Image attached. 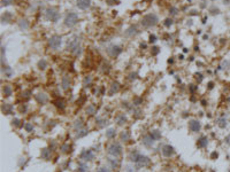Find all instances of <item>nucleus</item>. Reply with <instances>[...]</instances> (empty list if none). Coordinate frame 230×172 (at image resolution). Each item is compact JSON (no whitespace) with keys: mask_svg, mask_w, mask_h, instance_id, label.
<instances>
[{"mask_svg":"<svg viewBox=\"0 0 230 172\" xmlns=\"http://www.w3.org/2000/svg\"><path fill=\"white\" fill-rule=\"evenodd\" d=\"M169 12H170L173 15H176V14H177V8H175V7H171V8L169 9Z\"/></svg>","mask_w":230,"mask_h":172,"instance_id":"obj_44","label":"nucleus"},{"mask_svg":"<svg viewBox=\"0 0 230 172\" xmlns=\"http://www.w3.org/2000/svg\"><path fill=\"white\" fill-rule=\"evenodd\" d=\"M3 94L6 95V96H10L12 95V93H13V89H12V87L9 85H5L3 86Z\"/></svg>","mask_w":230,"mask_h":172,"instance_id":"obj_21","label":"nucleus"},{"mask_svg":"<svg viewBox=\"0 0 230 172\" xmlns=\"http://www.w3.org/2000/svg\"><path fill=\"white\" fill-rule=\"evenodd\" d=\"M95 158V154L92 150H83L82 154H81V160L83 161H92Z\"/></svg>","mask_w":230,"mask_h":172,"instance_id":"obj_7","label":"nucleus"},{"mask_svg":"<svg viewBox=\"0 0 230 172\" xmlns=\"http://www.w3.org/2000/svg\"><path fill=\"white\" fill-rule=\"evenodd\" d=\"M69 78L67 77V76H65L64 78H62V87H64V89H67L68 87H69Z\"/></svg>","mask_w":230,"mask_h":172,"instance_id":"obj_26","label":"nucleus"},{"mask_svg":"<svg viewBox=\"0 0 230 172\" xmlns=\"http://www.w3.org/2000/svg\"><path fill=\"white\" fill-rule=\"evenodd\" d=\"M155 39H157V37H155L154 34L150 36V41H151V43H154V41H155Z\"/></svg>","mask_w":230,"mask_h":172,"instance_id":"obj_48","label":"nucleus"},{"mask_svg":"<svg viewBox=\"0 0 230 172\" xmlns=\"http://www.w3.org/2000/svg\"><path fill=\"white\" fill-rule=\"evenodd\" d=\"M97 124H98L100 127H102V126H105L107 124V120H105L102 118H97Z\"/></svg>","mask_w":230,"mask_h":172,"instance_id":"obj_31","label":"nucleus"},{"mask_svg":"<svg viewBox=\"0 0 230 172\" xmlns=\"http://www.w3.org/2000/svg\"><path fill=\"white\" fill-rule=\"evenodd\" d=\"M67 46H68V50H69L70 52H73L75 55H78V54H81L79 40H78L76 37H74L73 39L68 40V43H67Z\"/></svg>","mask_w":230,"mask_h":172,"instance_id":"obj_2","label":"nucleus"},{"mask_svg":"<svg viewBox=\"0 0 230 172\" xmlns=\"http://www.w3.org/2000/svg\"><path fill=\"white\" fill-rule=\"evenodd\" d=\"M175 154V150H174V148L170 146V144H166L162 147V155L166 156V157H170V156H173Z\"/></svg>","mask_w":230,"mask_h":172,"instance_id":"obj_10","label":"nucleus"},{"mask_svg":"<svg viewBox=\"0 0 230 172\" xmlns=\"http://www.w3.org/2000/svg\"><path fill=\"white\" fill-rule=\"evenodd\" d=\"M121 153H122V147H121V144L119 142H113L109 147H108V154H109L111 156L116 157V156H119Z\"/></svg>","mask_w":230,"mask_h":172,"instance_id":"obj_4","label":"nucleus"},{"mask_svg":"<svg viewBox=\"0 0 230 172\" xmlns=\"http://www.w3.org/2000/svg\"><path fill=\"white\" fill-rule=\"evenodd\" d=\"M86 134H88V130L82 129V130H78V131H77L76 137H77V138H82V137H84V136H86Z\"/></svg>","mask_w":230,"mask_h":172,"instance_id":"obj_23","label":"nucleus"},{"mask_svg":"<svg viewBox=\"0 0 230 172\" xmlns=\"http://www.w3.org/2000/svg\"><path fill=\"white\" fill-rule=\"evenodd\" d=\"M46 17H47V20H50L52 22H58V20H59V13L54 8H47L46 9Z\"/></svg>","mask_w":230,"mask_h":172,"instance_id":"obj_6","label":"nucleus"},{"mask_svg":"<svg viewBox=\"0 0 230 172\" xmlns=\"http://www.w3.org/2000/svg\"><path fill=\"white\" fill-rule=\"evenodd\" d=\"M229 172H230V170H229Z\"/></svg>","mask_w":230,"mask_h":172,"instance_id":"obj_54","label":"nucleus"},{"mask_svg":"<svg viewBox=\"0 0 230 172\" xmlns=\"http://www.w3.org/2000/svg\"><path fill=\"white\" fill-rule=\"evenodd\" d=\"M158 16L155 14H147L143 17V21H142V24L143 27L145 28H150V27H153L158 23Z\"/></svg>","mask_w":230,"mask_h":172,"instance_id":"obj_1","label":"nucleus"},{"mask_svg":"<svg viewBox=\"0 0 230 172\" xmlns=\"http://www.w3.org/2000/svg\"><path fill=\"white\" fill-rule=\"evenodd\" d=\"M140 47H142V48H145V47H146V44H142Z\"/></svg>","mask_w":230,"mask_h":172,"instance_id":"obj_52","label":"nucleus"},{"mask_svg":"<svg viewBox=\"0 0 230 172\" xmlns=\"http://www.w3.org/2000/svg\"><path fill=\"white\" fill-rule=\"evenodd\" d=\"M109 163H111V165L113 168H116L117 166V161L116 160H109Z\"/></svg>","mask_w":230,"mask_h":172,"instance_id":"obj_41","label":"nucleus"},{"mask_svg":"<svg viewBox=\"0 0 230 172\" xmlns=\"http://www.w3.org/2000/svg\"><path fill=\"white\" fill-rule=\"evenodd\" d=\"M20 123H21V120H20V119H14V120H13V124H14L15 126H20V125H21Z\"/></svg>","mask_w":230,"mask_h":172,"instance_id":"obj_47","label":"nucleus"},{"mask_svg":"<svg viewBox=\"0 0 230 172\" xmlns=\"http://www.w3.org/2000/svg\"><path fill=\"white\" fill-rule=\"evenodd\" d=\"M189 129H190L192 132H199L200 129H201L200 122H199V120H196V119L190 120V122H189Z\"/></svg>","mask_w":230,"mask_h":172,"instance_id":"obj_9","label":"nucleus"},{"mask_svg":"<svg viewBox=\"0 0 230 172\" xmlns=\"http://www.w3.org/2000/svg\"><path fill=\"white\" fill-rule=\"evenodd\" d=\"M115 130L114 129H109L107 132H106V137L108 138V139H112V138H114L115 137Z\"/></svg>","mask_w":230,"mask_h":172,"instance_id":"obj_24","label":"nucleus"},{"mask_svg":"<svg viewBox=\"0 0 230 172\" xmlns=\"http://www.w3.org/2000/svg\"><path fill=\"white\" fill-rule=\"evenodd\" d=\"M132 33H133V34H135V33H137V28H136V27H131V28L128 29V31H127V34L131 36Z\"/></svg>","mask_w":230,"mask_h":172,"instance_id":"obj_34","label":"nucleus"},{"mask_svg":"<svg viewBox=\"0 0 230 172\" xmlns=\"http://www.w3.org/2000/svg\"><path fill=\"white\" fill-rule=\"evenodd\" d=\"M121 52H122V48H121L120 46H112V47L109 48V54H111L112 56H116V55H119Z\"/></svg>","mask_w":230,"mask_h":172,"instance_id":"obj_12","label":"nucleus"},{"mask_svg":"<svg viewBox=\"0 0 230 172\" xmlns=\"http://www.w3.org/2000/svg\"><path fill=\"white\" fill-rule=\"evenodd\" d=\"M26 110H27V107H26V106H23V107L21 106V107H20V111H26Z\"/></svg>","mask_w":230,"mask_h":172,"instance_id":"obj_51","label":"nucleus"},{"mask_svg":"<svg viewBox=\"0 0 230 172\" xmlns=\"http://www.w3.org/2000/svg\"><path fill=\"white\" fill-rule=\"evenodd\" d=\"M88 170V166H86V164L85 163H79L78 164V172H86Z\"/></svg>","mask_w":230,"mask_h":172,"instance_id":"obj_27","label":"nucleus"},{"mask_svg":"<svg viewBox=\"0 0 230 172\" xmlns=\"http://www.w3.org/2000/svg\"><path fill=\"white\" fill-rule=\"evenodd\" d=\"M24 129L27 130V132H32V131H33L32 124H30V123H26V125H24Z\"/></svg>","mask_w":230,"mask_h":172,"instance_id":"obj_33","label":"nucleus"},{"mask_svg":"<svg viewBox=\"0 0 230 172\" xmlns=\"http://www.w3.org/2000/svg\"><path fill=\"white\" fill-rule=\"evenodd\" d=\"M196 79L198 80V83H200L202 80V75L201 74H196Z\"/></svg>","mask_w":230,"mask_h":172,"instance_id":"obj_43","label":"nucleus"},{"mask_svg":"<svg viewBox=\"0 0 230 172\" xmlns=\"http://www.w3.org/2000/svg\"><path fill=\"white\" fill-rule=\"evenodd\" d=\"M150 136H151V138H152L153 140H159V139H161V132H159L158 130L151 131Z\"/></svg>","mask_w":230,"mask_h":172,"instance_id":"obj_16","label":"nucleus"},{"mask_svg":"<svg viewBox=\"0 0 230 172\" xmlns=\"http://www.w3.org/2000/svg\"><path fill=\"white\" fill-rule=\"evenodd\" d=\"M142 142H143L144 146H146V147H151L153 144V142H154V140L151 138V136H145L143 138V141Z\"/></svg>","mask_w":230,"mask_h":172,"instance_id":"obj_13","label":"nucleus"},{"mask_svg":"<svg viewBox=\"0 0 230 172\" xmlns=\"http://www.w3.org/2000/svg\"><path fill=\"white\" fill-rule=\"evenodd\" d=\"M98 172H109V171H108L106 168H100V169L98 170Z\"/></svg>","mask_w":230,"mask_h":172,"instance_id":"obj_49","label":"nucleus"},{"mask_svg":"<svg viewBox=\"0 0 230 172\" xmlns=\"http://www.w3.org/2000/svg\"><path fill=\"white\" fill-rule=\"evenodd\" d=\"M12 110H13L12 105H8V103H3V105H2V113H3V114L10 115L12 114Z\"/></svg>","mask_w":230,"mask_h":172,"instance_id":"obj_15","label":"nucleus"},{"mask_svg":"<svg viewBox=\"0 0 230 172\" xmlns=\"http://www.w3.org/2000/svg\"><path fill=\"white\" fill-rule=\"evenodd\" d=\"M76 5L79 9H88L91 6V0H77Z\"/></svg>","mask_w":230,"mask_h":172,"instance_id":"obj_11","label":"nucleus"},{"mask_svg":"<svg viewBox=\"0 0 230 172\" xmlns=\"http://www.w3.org/2000/svg\"><path fill=\"white\" fill-rule=\"evenodd\" d=\"M218 125L221 127V129H224L226 126H227V119L226 118H219V120H218Z\"/></svg>","mask_w":230,"mask_h":172,"instance_id":"obj_22","label":"nucleus"},{"mask_svg":"<svg viewBox=\"0 0 230 172\" xmlns=\"http://www.w3.org/2000/svg\"><path fill=\"white\" fill-rule=\"evenodd\" d=\"M86 113L89 115H93L96 113V109H95V107H92V106H90L88 109H86Z\"/></svg>","mask_w":230,"mask_h":172,"instance_id":"obj_35","label":"nucleus"},{"mask_svg":"<svg viewBox=\"0 0 230 172\" xmlns=\"http://www.w3.org/2000/svg\"><path fill=\"white\" fill-rule=\"evenodd\" d=\"M69 149H70L69 144H62V146H61V150H62V153H68V151H69Z\"/></svg>","mask_w":230,"mask_h":172,"instance_id":"obj_36","label":"nucleus"},{"mask_svg":"<svg viewBox=\"0 0 230 172\" xmlns=\"http://www.w3.org/2000/svg\"><path fill=\"white\" fill-rule=\"evenodd\" d=\"M10 17H12V15H10L8 12H7V13H5V15H2V17H1V21H2V23H5V22L7 23V22L9 21V19H10Z\"/></svg>","mask_w":230,"mask_h":172,"instance_id":"obj_28","label":"nucleus"},{"mask_svg":"<svg viewBox=\"0 0 230 172\" xmlns=\"http://www.w3.org/2000/svg\"><path fill=\"white\" fill-rule=\"evenodd\" d=\"M50 156H51V150H50V149H47V148H44V149L41 150V158H44V160H48V158H50Z\"/></svg>","mask_w":230,"mask_h":172,"instance_id":"obj_18","label":"nucleus"},{"mask_svg":"<svg viewBox=\"0 0 230 172\" xmlns=\"http://www.w3.org/2000/svg\"><path fill=\"white\" fill-rule=\"evenodd\" d=\"M12 1H13V0H1V3L5 5V6H7V5H10Z\"/></svg>","mask_w":230,"mask_h":172,"instance_id":"obj_45","label":"nucleus"},{"mask_svg":"<svg viewBox=\"0 0 230 172\" xmlns=\"http://www.w3.org/2000/svg\"><path fill=\"white\" fill-rule=\"evenodd\" d=\"M126 122H127V117L124 115H117L116 116V123L119 125H123Z\"/></svg>","mask_w":230,"mask_h":172,"instance_id":"obj_17","label":"nucleus"},{"mask_svg":"<svg viewBox=\"0 0 230 172\" xmlns=\"http://www.w3.org/2000/svg\"><path fill=\"white\" fill-rule=\"evenodd\" d=\"M74 126H75V129H77V127H78V129H81V127L83 126L82 120H81V119H79V120H76V122H75V124H74Z\"/></svg>","mask_w":230,"mask_h":172,"instance_id":"obj_37","label":"nucleus"},{"mask_svg":"<svg viewBox=\"0 0 230 172\" xmlns=\"http://www.w3.org/2000/svg\"><path fill=\"white\" fill-rule=\"evenodd\" d=\"M117 91H119V84L117 83H113L112 87H111V91H109V94H113L114 92H117Z\"/></svg>","mask_w":230,"mask_h":172,"instance_id":"obj_29","label":"nucleus"},{"mask_svg":"<svg viewBox=\"0 0 230 172\" xmlns=\"http://www.w3.org/2000/svg\"><path fill=\"white\" fill-rule=\"evenodd\" d=\"M91 82V78L90 77H86L85 79H84V84H88V83H90Z\"/></svg>","mask_w":230,"mask_h":172,"instance_id":"obj_50","label":"nucleus"},{"mask_svg":"<svg viewBox=\"0 0 230 172\" xmlns=\"http://www.w3.org/2000/svg\"><path fill=\"white\" fill-rule=\"evenodd\" d=\"M158 53H159V47H157V46L152 47V55H157Z\"/></svg>","mask_w":230,"mask_h":172,"instance_id":"obj_39","label":"nucleus"},{"mask_svg":"<svg viewBox=\"0 0 230 172\" xmlns=\"http://www.w3.org/2000/svg\"><path fill=\"white\" fill-rule=\"evenodd\" d=\"M61 43H62V39H61V37L60 36H52L51 38H50V40H48V44H50V46L53 48V50H58L60 46H61Z\"/></svg>","mask_w":230,"mask_h":172,"instance_id":"obj_5","label":"nucleus"},{"mask_svg":"<svg viewBox=\"0 0 230 172\" xmlns=\"http://www.w3.org/2000/svg\"><path fill=\"white\" fill-rule=\"evenodd\" d=\"M207 143H208V139L206 138V137H201V138H199L197 141V146L199 148H204V147H206L207 146Z\"/></svg>","mask_w":230,"mask_h":172,"instance_id":"obj_14","label":"nucleus"},{"mask_svg":"<svg viewBox=\"0 0 230 172\" xmlns=\"http://www.w3.org/2000/svg\"><path fill=\"white\" fill-rule=\"evenodd\" d=\"M78 22V15L76 14V13H68L66 15V17H65V24H66L67 27H74L76 23Z\"/></svg>","mask_w":230,"mask_h":172,"instance_id":"obj_3","label":"nucleus"},{"mask_svg":"<svg viewBox=\"0 0 230 172\" xmlns=\"http://www.w3.org/2000/svg\"><path fill=\"white\" fill-rule=\"evenodd\" d=\"M150 158L148 157H146V156H144V155H142L140 154V156H139V158H138V161L136 162L137 163V165L139 166V168H144V166H147L148 164H150Z\"/></svg>","mask_w":230,"mask_h":172,"instance_id":"obj_8","label":"nucleus"},{"mask_svg":"<svg viewBox=\"0 0 230 172\" xmlns=\"http://www.w3.org/2000/svg\"><path fill=\"white\" fill-rule=\"evenodd\" d=\"M218 156H219V154H218L216 151H214V153H212V154H211V158H212V160L218 158Z\"/></svg>","mask_w":230,"mask_h":172,"instance_id":"obj_46","label":"nucleus"},{"mask_svg":"<svg viewBox=\"0 0 230 172\" xmlns=\"http://www.w3.org/2000/svg\"><path fill=\"white\" fill-rule=\"evenodd\" d=\"M36 99L39 103H45L47 101V96L45 94H38V95H36Z\"/></svg>","mask_w":230,"mask_h":172,"instance_id":"obj_20","label":"nucleus"},{"mask_svg":"<svg viewBox=\"0 0 230 172\" xmlns=\"http://www.w3.org/2000/svg\"><path fill=\"white\" fill-rule=\"evenodd\" d=\"M139 156H140V154L138 153V151H132L131 154H130V156H129V160L131 161V162H137L138 161V158H139Z\"/></svg>","mask_w":230,"mask_h":172,"instance_id":"obj_19","label":"nucleus"},{"mask_svg":"<svg viewBox=\"0 0 230 172\" xmlns=\"http://www.w3.org/2000/svg\"><path fill=\"white\" fill-rule=\"evenodd\" d=\"M3 72H5L6 76H10V75H12V71H10V69H9L8 67H6V68L3 69Z\"/></svg>","mask_w":230,"mask_h":172,"instance_id":"obj_40","label":"nucleus"},{"mask_svg":"<svg viewBox=\"0 0 230 172\" xmlns=\"http://www.w3.org/2000/svg\"><path fill=\"white\" fill-rule=\"evenodd\" d=\"M171 24H173V20H171V19H167V20L164 21V25H166V27H170Z\"/></svg>","mask_w":230,"mask_h":172,"instance_id":"obj_38","label":"nucleus"},{"mask_svg":"<svg viewBox=\"0 0 230 172\" xmlns=\"http://www.w3.org/2000/svg\"><path fill=\"white\" fill-rule=\"evenodd\" d=\"M120 137H121V140H122V141H128V140L130 139V134H129L128 132H126V131H123V132L121 133Z\"/></svg>","mask_w":230,"mask_h":172,"instance_id":"obj_25","label":"nucleus"},{"mask_svg":"<svg viewBox=\"0 0 230 172\" xmlns=\"http://www.w3.org/2000/svg\"><path fill=\"white\" fill-rule=\"evenodd\" d=\"M55 106H57L58 108L64 109V108H65V102H64L62 100H58V101H55Z\"/></svg>","mask_w":230,"mask_h":172,"instance_id":"obj_32","label":"nucleus"},{"mask_svg":"<svg viewBox=\"0 0 230 172\" xmlns=\"http://www.w3.org/2000/svg\"><path fill=\"white\" fill-rule=\"evenodd\" d=\"M46 67H47V63H46V61H45V60H40V61L38 62V68H39V69L44 70Z\"/></svg>","mask_w":230,"mask_h":172,"instance_id":"obj_30","label":"nucleus"},{"mask_svg":"<svg viewBox=\"0 0 230 172\" xmlns=\"http://www.w3.org/2000/svg\"><path fill=\"white\" fill-rule=\"evenodd\" d=\"M126 171L127 172H137V170H136L135 168L130 166V165H128V166H127V169H126Z\"/></svg>","mask_w":230,"mask_h":172,"instance_id":"obj_42","label":"nucleus"},{"mask_svg":"<svg viewBox=\"0 0 230 172\" xmlns=\"http://www.w3.org/2000/svg\"><path fill=\"white\" fill-rule=\"evenodd\" d=\"M208 87H209V88H213V83H209V84H208Z\"/></svg>","mask_w":230,"mask_h":172,"instance_id":"obj_53","label":"nucleus"}]
</instances>
